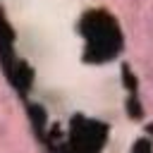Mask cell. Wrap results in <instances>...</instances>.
Returning <instances> with one entry per match:
<instances>
[{
  "instance_id": "cell-1",
  "label": "cell",
  "mask_w": 153,
  "mask_h": 153,
  "mask_svg": "<svg viewBox=\"0 0 153 153\" xmlns=\"http://www.w3.org/2000/svg\"><path fill=\"white\" fill-rule=\"evenodd\" d=\"M81 33L86 38V55L88 60H108L120 50V31L110 14L105 12H88L81 22Z\"/></svg>"
}]
</instances>
